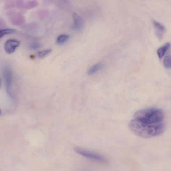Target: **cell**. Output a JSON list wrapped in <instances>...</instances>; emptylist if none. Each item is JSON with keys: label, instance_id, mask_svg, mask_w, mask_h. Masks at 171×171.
<instances>
[{"label": "cell", "instance_id": "cell-8", "mask_svg": "<svg viewBox=\"0 0 171 171\" xmlns=\"http://www.w3.org/2000/svg\"><path fill=\"white\" fill-rule=\"evenodd\" d=\"M38 5V2L36 1L25 2L23 1H17V6L18 8L29 10L34 8Z\"/></svg>", "mask_w": 171, "mask_h": 171}, {"label": "cell", "instance_id": "cell-10", "mask_svg": "<svg viewBox=\"0 0 171 171\" xmlns=\"http://www.w3.org/2000/svg\"><path fill=\"white\" fill-rule=\"evenodd\" d=\"M170 46V43L168 42L158 48L157 51V53L160 58H161L164 56L167 51L169 49Z\"/></svg>", "mask_w": 171, "mask_h": 171}, {"label": "cell", "instance_id": "cell-16", "mask_svg": "<svg viewBox=\"0 0 171 171\" xmlns=\"http://www.w3.org/2000/svg\"><path fill=\"white\" fill-rule=\"evenodd\" d=\"M41 46V44L39 43H32L29 44V47L32 50H36L40 49Z\"/></svg>", "mask_w": 171, "mask_h": 171}, {"label": "cell", "instance_id": "cell-3", "mask_svg": "<svg viewBox=\"0 0 171 171\" xmlns=\"http://www.w3.org/2000/svg\"><path fill=\"white\" fill-rule=\"evenodd\" d=\"M74 150L77 153L93 160L102 163L107 162V160L101 155L86 150L83 148L76 147L74 148Z\"/></svg>", "mask_w": 171, "mask_h": 171}, {"label": "cell", "instance_id": "cell-7", "mask_svg": "<svg viewBox=\"0 0 171 171\" xmlns=\"http://www.w3.org/2000/svg\"><path fill=\"white\" fill-rule=\"evenodd\" d=\"M74 23L71 28L75 31H79L83 27L84 23L82 18L77 13H74L73 14Z\"/></svg>", "mask_w": 171, "mask_h": 171}, {"label": "cell", "instance_id": "cell-19", "mask_svg": "<svg viewBox=\"0 0 171 171\" xmlns=\"http://www.w3.org/2000/svg\"><path fill=\"white\" fill-rule=\"evenodd\" d=\"M1 109H0V115H1Z\"/></svg>", "mask_w": 171, "mask_h": 171}, {"label": "cell", "instance_id": "cell-1", "mask_svg": "<svg viewBox=\"0 0 171 171\" xmlns=\"http://www.w3.org/2000/svg\"><path fill=\"white\" fill-rule=\"evenodd\" d=\"M129 128L136 135L144 139H150L162 134L165 130L162 122L157 124H149L133 120L130 122Z\"/></svg>", "mask_w": 171, "mask_h": 171}, {"label": "cell", "instance_id": "cell-13", "mask_svg": "<svg viewBox=\"0 0 171 171\" xmlns=\"http://www.w3.org/2000/svg\"><path fill=\"white\" fill-rule=\"evenodd\" d=\"M163 65L166 69H170L171 67V57L170 55L166 56L163 60Z\"/></svg>", "mask_w": 171, "mask_h": 171}, {"label": "cell", "instance_id": "cell-17", "mask_svg": "<svg viewBox=\"0 0 171 171\" xmlns=\"http://www.w3.org/2000/svg\"><path fill=\"white\" fill-rule=\"evenodd\" d=\"M6 26V24L5 21L2 18H0V29L5 28Z\"/></svg>", "mask_w": 171, "mask_h": 171}, {"label": "cell", "instance_id": "cell-18", "mask_svg": "<svg viewBox=\"0 0 171 171\" xmlns=\"http://www.w3.org/2000/svg\"><path fill=\"white\" fill-rule=\"evenodd\" d=\"M1 83H2V81L1 79H0V87H1Z\"/></svg>", "mask_w": 171, "mask_h": 171}, {"label": "cell", "instance_id": "cell-2", "mask_svg": "<svg viewBox=\"0 0 171 171\" xmlns=\"http://www.w3.org/2000/svg\"><path fill=\"white\" fill-rule=\"evenodd\" d=\"M135 119L149 124H157L162 122L165 114L160 109L149 108L137 111L134 115Z\"/></svg>", "mask_w": 171, "mask_h": 171}, {"label": "cell", "instance_id": "cell-11", "mask_svg": "<svg viewBox=\"0 0 171 171\" xmlns=\"http://www.w3.org/2000/svg\"><path fill=\"white\" fill-rule=\"evenodd\" d=\"M16 29L12 28H5L0 29V39L6 35H9L16 32Z\"/></svg>", "mask_w": 171, "mask_h": 171}, {"label": "cell", "instance_id": "cell-4", "mask_svg": "<svg viewBox=\"0 0 171 171\" xmlns=\"http://www.w3.org/2000/svg\"><path fill=\"white\" fill-rule=\"evenodd\" d=\"M7 16L11 23L14 25H21L25 23L24 17L17 11H9L7 13Z\"/></svg>", "mask_w": 171, "mask_h": 171}, {"label": "cell", "instance_id": "cell-6", "mask_svg": "<svg viewBox=\"0 0 171 171\" xmlns=\"http://www.w3.org/2000/svg\"><path fill=\"white\" fill-rule=\"evenodd\" d=\"M153 24L156 36L160 40H162L164 37L166 32V28L164 25L159 22L154 20Z\"/></svg>", "mask_w": 171, "mask_h": 171}, {"label": "cell", "instance_id": "cell-12", "mask_svg": "<svg viewBox=\"0 0 171 171\" xmlns=\"http://www.w3.org/2000/svg\"><path fill=\"white\" fill-rule=\"evenodd\" d=\"M69 36L66 34L59 36L57 39V43L59 44H62L67 41L69 38Z\"/></svg>", "mask_w": 171, "mask_h": 171}, {"label": "cell", "instance_id": "cell-5", "mask_svg": "<svg viewBox=\"0 0 171 171\" xmlns=\"http://www.w3.org/2000/svg\"><path fill=\"white\" fill-rule=\"evenodd\" d=\"M20 42L15 39H10L5 44L4 48L6 52L9 54L13 53L17 48L19 46Z\"/></svg>", "mask_w": 171, "mask_h": 171}, {"label": "cell", "instance_id": "cell-15", "mask_svg": "<svg viewBox=\"0 0 171 171\" xmlns=\"http://www.w3.org/2000/svg\"><path fill=\"white\" fill-rule=\"evenodd\" d=\"M17 6V1H9L7 2L5 4V8L8 9L12 8Z\"/></svg>", "mask_w": 171, "mask_h": 171}, {"label": "cell", "instance_id": "cell-14", "mask_svg": "<svg viewBox=\"0 0 171 171\" xmlns=\"http://www.w3.org/2000/svg\"><path fill=\"white\" fill-rule=\"evenodd\" d=\"M51 51V50H46L39 51L38 53V56L40 58H44L49 54Z\"/></svg>", "mask_w": 171, "mask_h": 171}, {"label": "cell", "instance_id": "cell-9", "mask_svg": "<svg viewBox=\"0 0 171 171\" xmlns=\"http://www.w3.org/2000/svg\"><path fill=\"white\" fill-rule=\"evenodd\" d=\"M103 66V63H98L92 66L88 70L87 74L89 75H91L97 72Z\"/></svg>", "mask_w": 171, "mask_h": 171}]
</instances>
